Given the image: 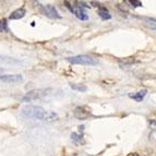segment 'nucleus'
<instances>
[{
    "label": "nucleus",
    "mask_w": 156,
    "mask_h": 156,
    "mask_svg": "<svg viewBox=\"0 0 156 156\" xmlns=\"http://www.w3.org/2000/svg\"><path fill=\"white\" fill-rule=\"evenodd\" d=\"M8 31V23L5 19H1L0 20V32H7Z\"/></svg>",
    "instance_id": "obj_13"
},
{
    "label": "nucleus",
    "mask_w": 156,
    "mask_h": 156,
    "mask_svg": "<svg viewBox=\"0 0 156 156\" xmlns=\"http://www.w3.org/2000/svg\"><path fill=\"white\" fill-rule=\"evenodd\" d=\"M67 60L72 65H82V66H95L97 65V61L95 58L87 55H78L73 57L67 58Z\"/></svg>",
    "instance_id": "obj_2"
},
{
    "label": "nucleus",
    "mask_w": 156,
    "mask_h": 156,
    "mask_svg": "<svg viewBox=\"0 0 156 156\" xmlns=\"http://www.w3.org/2000/svg\"><path fill=\"white\" fill-rule=\"evenodd\" d=\"M145 21V24L147 27H150L151 30H155L156 31V20L152 18H142Z\"/></svg>",
    "instance_id": "obj_10"
},
{
    "label": "nucleus",
    "mask_w": 156,
    "mask_h": 156,
    "mask_svg": "<svg viewBox=\"0 0 156 156\" xmlns=\"http://www.w3.org/2000/svg\"><path fill=\"white\" fill-rule=\"evenodd\" d=\"M146 95V90H143V91H140L138 92L136 94H130V97L134 98L136 101H141L143 99V97Z\"/></svg>",
    "instance_id": "obj_11"
},
{
    "label": "nucleus",
    "mask_w": 156,
    "mask_h": 156,
    "mask_svg": "<svg viewBox=\"0 0 156 156\" xmlns=\"http://www.w3.org/2000/svg\"><path fill=\"white\" fill-rule=\"evenodd\" d=\"M22 116L26 118H34V119L46 120V121H54L58 118V115L54 112L45 110L41 106H34V105H26L21 110Z\"/></svg>",
    "instance_id": "obj_1"
},
{
    "label": "nucleus",
    "mask_w": 156,
    "mask_h": 156,
    "mask_svg": "<svg viewBox=\"0 0 156 156\" xmlns=\"http://www.w3.org/2000/svg\"><path fill=\"white\" fill-rule=\"evenodd\" d=\"M71 139L73 141H76V142H81L82 141V134H76V133H72L71 134Z\"/></svg>",
    "instance_id": "obj_14"
},
{
    "label": "nucleus",
    "mask_w": 156,
    "mask_h": 156,
    "mask_svg": "<svg viewBox=\"0 0 156 156\" xmlns=\"http://www.w3.org/2000/svg\"><path fill=\"white\" fill-rule=\"evenodd\" d=\"M91 109L87 108L86 106H80V107H76V110H74V116H76L78 119L80 120H84V119H87V118L91 116Z\"/></svg>",
    "instance_id": "obj_4"
},
{
    "label": "nucleus",
    "mask_w": 156,
    "mask_h": 156,
    "mask_svg": "<svg viewBox=\"0 0 156 156\" xmlns=\"http://www.w3.org/2000/svg\"><path fill=\"white\" fill-rule=\"evenodd\" d=\"M127 156H140L139 154H136V153H130V154H128Z\"/></svg>",
    "instance_id": "obj_16"
},
{
    "label": "nucleus",
    "mask_w": 156,
    "mask_h": 156,
    "mask_svg": "<svg viewBox=\"0 0 156 156\" xmlns=\"http://www.w3.org/2000/svg\"><path fill=\"white\" fill-rule=\"evenodd\" d=\"M98 16H101V20H109V19L112 18V16L109 14V11L107 10L105 7H103V5H99Z\"/></svg>",
    "instance_id": "obj_9"
},
{
    "label": "nucleus",
    "mask_w": 156,
    "mask_h": 156,
    "mask_svg": "<svg viewBox=\"0 0 156 156\" xmlns=\"http://www.w3.org/2000/svg\"><path fill=\"white\" fill-rule=\"evenodd\" d=\"M45 91H41V90H35V91H31L29 93H26L25 96L22 97V101H34V99H37V98H41L42 96H44L46 93H43Z\"/></svg>",
    "instance_id": "obj_7"
},
{
    "label": "nucleus",
    "mask_w": 156,
    "mask_h": 156,
    "mask_svg": "<svg viewBox=\"0 0 156 156\" xmlns=\"http://www.w3.org/2000/svg\"><path fill=\"white\" fill-rule=\"evenodd\" d=\"M43 12H44L45 16H48V18H50V19H60L61 18L60 14L58 13L57 9L51 5H45L44 8H43Z\"/></svg>",
    "instance_id": "obj_6"
},
{
    "label": "nucleus",
    "mask_w": 156,
    "mask_h": 156,
    "mask_svg": "<svg viewBox=\"0 0 156 156\" xmlns=\"http://www.w3.org/2000/svg\"><path fill=\"white\" fill-rule=\"evenodd\" d=\"M25 13H26L25 9L20 8V9H18V10L13 11L10 14V16H9V19H10V20H19V19L23 18V16H25Z\"/></svg>",
    "instance_id": "obj_8"
},
{
    "label": "nucleus",
    "mask_w": 156,
    "mask_h": 156,
    "mask_svg": "<svg viewBox=\"0 0 156 156\" xmlns=\"http://www.w3.org/2000/svg\"><path fill=\"white\" fill-rule=\"evenodd\" d=\"M130 3L134 7V8H138V7H142V2L140 0H130Z\"/></svg>",
    "instance_id": "obj_15"
},
{
    "label": "nucleus",
    "mask_w": 156,
    "mask_h": 156,
    "mask_svg": "<svg viewBox=\"0 0 156 156\" xmlns=\"http://www.w3.org/2000/svg\"><path fill=\"white\" fill-rule=\"evenodd\" d=\"M70 87L74 91L78 92H86L87 91V87H86L84 84H74V83H70Z\"/></svg>",
    "instance_id": "obj_12"
},
{
    "label": "nucleus",
    "mask_w": 156,
    "mask_h": 156,
    "mask_svg": "<svg viewBox=\"0 0 156 156\" xmlns=\"http://www.w3.org/2000/svg\"><path fill=\"white\" fill-rule=\"evenodd\" d=\"M0 80L5 83H19L23 81V76L21 74H3L0 76Z\"/></svg>",
    "instance_id": "obj_5"
},
{
    "label": "nucleus",
    "mask_w": 156,
    "mask_h": 156,
    "mask_svg": "<svg viewBox=\"0 0 156 156\" xmlns=\"http://www.w3.org/2000/svg\"><path fill=\"white\" fill-rule=\"evenodd\" d=\"M66 5H67V8L69 9L73 14H76V16L78 19H80L82 21H85V20L89 19V16H87V14H86V12L83 10L82 7H72V5H70L68 2H66Z\"/></svg>",
    "instance_id": "obj_3"
}]
</instances>
